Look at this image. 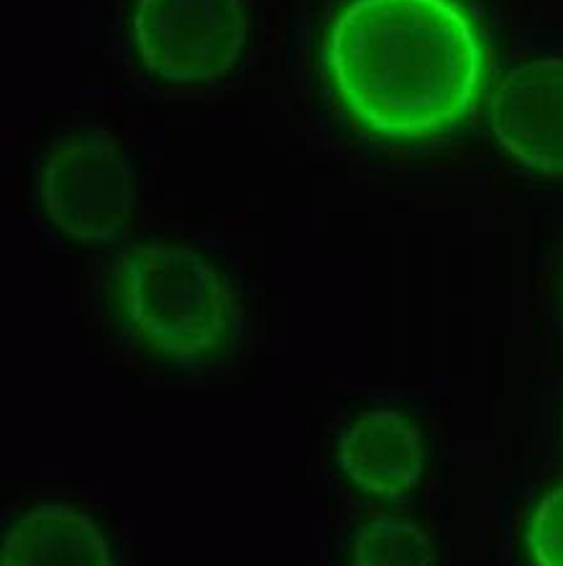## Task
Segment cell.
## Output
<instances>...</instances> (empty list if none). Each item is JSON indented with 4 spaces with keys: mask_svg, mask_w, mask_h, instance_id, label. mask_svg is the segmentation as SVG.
<instances>
[{
    "mask_svg": "<svg viewBox=\"0 0 563 566\" xmlns=\"http://www.w3.org/2000/svg\"><path fill=\"white\" fill-rule=\"evenodd\" d=\"M320 447L331 480L361 503H407L428 474L423 428L392 406H361L331 416Z\"/></svg>",
    "mask_w": 563,
    "mask_h": 566,
    "instance_id": "obj_5",
    "label": "cell"
},
{
    "mask_svg": "<svg viewBox=\"0 0 563 566\" xmlns=\"http://www.w3.org/2000/svg\"><path fill=\"white\" fill-rule=\"evenodd\" d=\"M34 203L67 247L103 252L134 231L141 185L116 136L83 128L54 142L34 169Z\"/></svg>",
    "mask_w": 563,
    "mask_h": 566,
    "instance_id": "obj_3",
    "label": "cell"
},
{
    "mask_svg": "<svg viewBox=\"0 0 563 566\" xmlns=\"http://www.w3.org/2000/svg\"><path fill=\"white\" fill-rule=\"evenodd\" d=\"M0 546L3 566H139L124 517L93 490L64 482L3 495Z\"/></svg>",
    "mask_w": 563,
    "mask_h": 566,
    "instance_id": "obj_4",
    "label": "cell"
},
{
    "mask_svg": "<svg viewBox=\"0 0 563 566\" xmlns=\"http://www.w3.org/2000/svg\"><path fill=\"white\" fill-rule=\"evenodd\" d=\"M328 566H438V552L421 521L374 505L331 523Z\"/></svg>",
    "mask_w": 563,
    "mask_h": 566,
    "instance_id": "obj_8",
    "label": "cell"
},
{
    "mask_svg": "<svg viewBox=\"0 0 563 566\" xmlns=\"http://www.w3.org/2000/svg\"><path fill=\"white\" fill-rule=\"evenodd\" d=\"M136 54L157 80L177 87L221 83L246 44L244 0H136Z\"/></svg>",
    "mask_w": 563,
    "mask_h": 566,
    "instance_id": "obj_6",
    "label": "cell"
},
{
    "mask_svg": "<svg viewBox=\"0 0 563 566\" xmlns=\"http://www.w3.org/2000/svg\"><path fill=\"white\" fill-rule=\"evenodd\" d=\"M100 301L120 349L155 375L223 377L246 344L248 308L238 280L190 239L120 241Z\"/></svg>",
    "mask_w": 563,
    "mask_h": 566,
    "instance_id": "obj_2",
    "label": "cell"
},
{
    "mask_svg": "<svg viewBox=\"0 0 563 566\" xmlns=\"http://www.w3.org/2000/svg\"><path fill=\"white\" fill-rule=\"evenodd\" d=\"M492 132L507 155L543 175H563V56L514 64L489 101Z\"/></svg>",
    "mask_w": 563,
    "mask_h": 566,
    "instance_id": "obj_7",
    "label": "cell"
},
{
    "mask_svg": "<svg viewBox=\"0 0 563 566\" xmlns=\"http://www.w3.org/2000/svg\"><path fill=\"white\" fill-rule=\"evenodd\" d=\"M525 552L533 566H563V482L543 492L530 511Z\"/></svg>",
    "mask_w": 563,
    "mask_h": 566,
    "instance_id": "obj_9",
    "label": "cell"
},
{
    "mask_svg": "<svg viewBox=\"0 0 563 566\" xmlns=\"http://www.w3.org/2000/svg\"><path fill=\"white\" fill-rule=\"evenodd\" d=\"M326 64L361 126L387 139H428L471 111L485 50L456 0H353L326 39Z\"/></svg>",
    "mask_w": 563,
    "mask_h": 566,
    "instance_id": "obj_1",
    "label": "cell"
}]
</instances>
